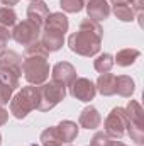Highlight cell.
I'll use <instances>...</instances> for the list:
<instances>
[{"label":"cell","instance_id":"1","mask_svg":"<svg viewBox=\"0 0 144 146\" xmlns=\"http://www.w3.org/2000/svg\"><path fill=\"white\" fill-rule=\"evenodd\" d=\"M102 36H104V31H102V27L97 21L83 19L80 22V29L70 36L68 46H70V49L73 53L90 58V56H95L100 51Z\"/></svg>","mask_w":144,"mask_h":146},{"label":"cell","instance_id":"2","mask_svg":"<svg viewBox=\"0 0 144 146\" xmlns=\"http://www.w3.org/2000/svg\"><path fill=\"white\" fill-rule=\"evenodd\" d=\"M66 33H68V17L63 12H53L48 15L46 22L41 29L39 41L44 44V48L49 53H53L63 46Z\"/></svg>","mask_w":144,"mask_h":146},{"label":"cell","instance_id":"3","mask_svg":"<svg viewBox=\"0 0 144 146\" xmlns=\"http://www.w3.org/2000/svg\"><path fill=\"white\" fill-rule=\"evenodd\" d=\"M22 73L26 76V80L31 85H42L48 78H49V63H48V56L42 54H31L26 56L22 61Z\"/></svg>","mask_w":144,"mask_h":146},{"label":"cell","instance_id":"4","mask_svg":"<svg viewBox=\"0 0 144 146\" xmlns=\"http://www.w3.org/2000/svg\"><path fill=\"white\" fill-rule=\"evenodd\" d=\"M37 104H39L37 87L27 85L20 92H17L14 99H10V114H14V117L17 119H24L31 110L37 109Z\"/></svg>","mask_w":144,"mask_h":146},{"label":"cell","instance_id":"5","mask_svg":"<svg viewBox=\"0 0 144 146\" xmlns=\"http://www.w3.org/2000/svg\"><path fill=\"white\" fill-rule=\"evenodd\" d=\"M37 90H39L37 110H41V112L51 110L66 97V87H63L61 83H56L53 80L51 82H44L42 85L37 87Z\"/></svg>","mask_w":144,"mask_h":146},{"label":"cell","instance_id":"6","mask_svg":"<svg viewBox=\"0 0 144 146\" xmlns=\"http://www.w3.org/2000/svg\"><path fill=\"white\" fill-rule=\"evenodd\" d=\"M127 129V117H126V110L122 107H115L110 110V114L105 119V134L108 138L114 139H120L126 134Z\"/></svg>","mask_w":144,"mask_h":146},{"label":"cell","instance_id":"7","mask_svg":"<svg viewBox=\"0 0 144 146\" xmlns=\"http://www.w3.org/2000/svg\"><path fill=\"white\" fill-rule=\"evenodd\" d=\"M12 37H14L15 42H19V44H22V46L27 48L32 42L39 41V37H41V27L36 26L34 22H31V21H22V22L15 24V27L12 31Z\"/></svg>","mask_w":144,"mask_h":146},{"label":"cell","instance_id":"8","mask_svg":"<svg viewBox=\"0 0 144 146\" xmlns=\"http://www.w3.org/2000/svg\"><path fill=\"white\" fill-rule=\"evenodd\" d=\"M19 75L0 66V106L9 104L14 90L19 87Z\"/></svg>","mask_w":144,"mask_h":146},{"label":"cell","instance_id":"9","mask_svg":"<svg viewBox=\"0 0 144 146\" xmlns=\"http://www.w3.org/2000/svg\"><path fill=\"white\" fill-rule=\"evenodd\" d=\"M70 94H71V97H75L80 102H90L95 99L97 88L88 78H76L70 85Z\"/></svg>","mask_w":144,"mask_h":146},{"label":"cell","instance_id":"10","mask_svg":"<svg viewBox=\"0 0 144 146\" xmlns=\"http://www.w3.org/2000/svg\"><path fill=\"white\" fill-rule=\"evenodd\" d=\"M51 80L56 83H61L63 87H70L73 82L76 80V70L71 63L68 61H59L53 66Z\"/></svg>","mask_w":144,"mask_h":146},{"label":"cell","instance_id":"11","mask_svg":"<svg viewBox=\"0 0 144 146\" xmlns=\"http://www.w3.org/2000/svg\"><path fill=\"white\" fill-rule=\"evenodd\" d=\"M83 7H87L88 19L92 21H105L110 15V5L107 0H83Z\"/></svg>","mask_w":144,"mask_h":146},{"label":"cell","instance_id":"12","mask_svg":"<svg viewBox=\"0 0 144 146\" xmlns=\"http://www.w3.org/2000/svg\"><path fill=\"white\" fill-rule=\"evenodd\" d=\"M49 15V9L48 5L42 2V0H36V2H31V5L27 7V21L34 22L36 26H39L42 29L46 19Z\"/></svg>","mask_w":144,"mask_h":146},{"label":"cell","instance_id":"13","mask_svg":"<svg viewBox=\"0 0 144 146\" xmlns=\"http://www.w3.org/2000/svg\"><path fill=\"white\" fill-rule=\"evenodd\" d=\"M124 110H126V117H127V126L144 129V110L139 102L131 100Z\"/></svg>","mask_w":144,"mask_h":146},{"label":"cell","instance_id":"14","mask_svg":"<svg viewBox=\"0 0 144 146\" xmlns=\"http://www.w3.org/2000/svg\"><path fill=\"white\" fill-rule=\"evenodd\" d=\"M100 122H102V115L93 106L85 107L78 117V124L85 129H97L100 126Z\"/></svg>","mask_w":144,"mask_h":146},{"label":"cell","instance_id":"15","mask_svg":"<svg viewBox=\"0 0 144 146\" xmlns=\"http://www.w3.org/2000/svg\"><path fill=\"white\" fill-rule=\"evenodd\" d=\"M0 66L7 68L10 72H14L15 75H22V56L15 51H5L0 56Z\"/></svg>","mask_w":144,"mask_h":146},{"label":"cell","instance_id":"16","mask_svg":"<svg viewBox=\"0 0 144 146\" xmlns=\"http://www.w3.org/2000/svg\"><path fill=\"white\" fill-rule=\"evenodd\" d=\"M115 80H117V76L114 73H102L97 80V85H95L97 92H100L105 97L114 95L115 94Z\"/></svg>","mask_w":144,"mask_h":146},{"label":"cell","instance_id":"17","mask_svg":"<svg viewBox=\"0 0 144 146\" xmlns=\"http://www.w3.org/2000/svg\"><path fill=\"white\" fill-rule=\"evenodd\" d=\"M56 131H58V136L63 143H71L78 136V126L73 121H61L56 126Z\"/></svg>","mask_w":144,"mask_h":146},{"label":"cell","instance_id":"18","mask_svg":"<svg viewBox=\"0 0 144 146\" xmlns=\"http://www.w3.org/2000/svg\"><path fill=\"white\" fill-rule=\"evenodd\" d=\"M136 90V83L131 76L127 75H120L115 80V94H119L120 97H131Z\"/></svg>","mask_w":144,"mask_h":146},{"label":"cell","instance_id":"19","mask_svg":"<svg viewBox=\"0 0 144 146\" xmlns=\"http://www.w3.org/2000/svg\"><path fill=\"white\" fill-rule=\"evenodd\" d=\"M139 51L137 49H132V48H126V49H120L117 53V56L114 58V63H117L119 66H131L137 58H139Z\"/></svg>","mask_w":144,"mask_h":146},{"label":"cell","instance_id":"20","mask_svg":"<svg viewBox=\"0 0 144 146\" xmlns=\"http://www.w3.org/2000/svg\"><path fill=\"white\" fill-rule=\"evenodd\" d=\"M41 141L42 146H63V141L58 136L56 127H48L41 133Z\"/></svg>","mask_w":144,"mask_h":146},{"label":"cell","instance_id":"21","mask_svg":"<svg viewBox=\"0 0 144 146\" xmlns=\"http://www.w3.org/2000/svg\"><path fill=\"white\" fill-rule=\"evenodd\" d=\"M114 66V56L108 54V53H104L100 54L95 61H93V68L98 73H108Z\"/></svg>","mask_w":144,"mask_h":146},{"label":"cell","instance_id":"22","mask_svg":"<svg viewBox=\"0 0 144 146\" xmlns=\"http://www.w3.org/2000/svg\"><path fill=\"white\" fill-rule=\"evenodd\" d=\"M17 24V14L14 12L12 7H2L0 9V26H5V27H12Z\"/></svg>","mask_w":144,"mask_h":146},{"label":"cell","instance_id":"23","mask_svg":"<svg viewBox=\"0 0 144 146\" xmlns=\"http://www.w3.org/2000/svg\"><path fill=\"white\" fill-rule=\"evenodd\" d=\"M59 5L65 12L76 14L83 9V0H59Z\"/></svg>","mask_w":144,"mask_h":146},{"label":"cell","instance_id":"24","mask_svg":"<svg viewBox=\"0 0 144 146\" xmlns=\"http://www.w3.org/2000/svg\"><path fill=\"white\" fill-rule=\"evenodd\" d=\"M24 54H26V56H31V54H42V56H49V51L44 48V44H42L41 41H36V42H32L31 46H27V48H26Z\"/></svg>","mask_w":144,"mask_h":146},{"label":"cell","instance_id":"25","mask_svg":"<svg viewBox=\"0 0 144 146\" xmlns=\"http://www.w3.org/2000/svg\"><path fill=\"white\" fill-rule=\"evenodd\" d=\"M107 141H108V136L105 133H97V134L92 138V141H90L88 146H105Z\"/></svg>","mask_w":144,"mask_h":146},{"label":"cell","instance_id":"26","mask_svg":"<svg viewBox=\"0 0 144 146\" xmlns=\"http://www.w3.org/2000/svg\"><path fill=\"white\" fill-rule=\"evenodd\" d=\"M12 37V31L5 26H0V39H3L5 42H9V39Z\"/></svg>","mask_w":144,"mask_h":146},{"label":"cell","instance_id":"27","mask_svg":"<svg viewBox=\"0 0 144 146\" xmlns=\"http://www.w3.org/2000/svg\"><path fill=\"white\" fill-rule=\"evenodd\" d=\"M9 121V112L3 109V106H0V126H3Z\"/></svg>","mask_w":144,"mask_h":146},{"label":"cell","instance_id":"28","mask_svg":"<svg viewBox=\"0 0 144 146\" xmlns=\"http://www.w3.org/2000/svg\"><path fill=\"white\" fill-rule=\"evenodd\" d=\"M105 146H126L120 139H114V138H108V141H107V145Z\"/></svg>","mask_w":144,"mask_h":146},{"label":"cell","instance_id":"29","mask_svg":"<svg viewBox=\"0 0 144 146\" xmlns=\"http://www.w3.org/2000/svg\"><path fill=\"white\" fill-rule=\"evenodd\" d=\"M5 51H7V42H5L3 39H0V56H2Z\"/></svg>","mask_w":144,"mask_h":146},{"label":"cell","instance_id":"30","mask_svg":"<svg viewBox=\"0 0 144 146\" xmlns=\"http://www.w3.org/2000/svg\"><path fill=\"white\" fill-rule=\"evenodd\" d=\"M0 2H2L3 5H7V7H12V5H15L19 0H0Z\"/></svg>","mask_w":144,"mask_h":146},{"label":"cell","instance_id":"31","mask_svg":"<svg viewBox=\"0 0 144 146\" xmlns=\"http://www.w3.org/2000/svg\"><path fill=\"white\" fill-rule=\"evenodd\" d=\"M110 2H112V5H119V3H127L131 0H110Z\"/></svg>","mask_w":144,"mask_h":146},{"label":"cell","instance_id":"32","mask_svg":"<svg viewBox=\"0 0 144 146\" xmlns=\"http://www.w3.org/2000/svg\"><path fill=\"white\" fill-rule=\"evenodd\" d=\"M0 145H2V134H0Z\"/></svg>","mask_w":144,"mask_h":146},{"label":"cell","instance_id":"33","mask_svg":"<svg viewBox=\"0 0 144 146\" xmlns=\"http://www.w3.org/2000/svg\"><path fill=\"white\" fill-rule=\"evenodd\" d=\"M31 2H36V0H31Z\"/></svg>","mask_w":144,"mask_h":146}]
</instances>
